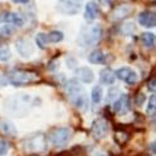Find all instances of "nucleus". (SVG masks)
Here are the masks:
<instances>
[{
    "mask_svg": "<svg viewBox=\"0 0 156 156\" xmlns=\"http://www.w3.org/2000/svg\"><path fill=\"white\" fill-rule=\"evenodd\" d=\"M0 127H2V130L8 135H15L16 134V130H15L14 125L8 122V121H3L2 124H0Z\"/></svg>",
    "mask_w": 156,
    "mask_h": 156,
    "instance_id": "4be33fe9",
    "label": "nucleus"
},
{
    "mask_svg": "<svg viewBox=\"0 0 156 156\" xmlns=\"http://www.w3.org/2000/svg\"><path fill=\"white\" fill-rule=\"evenodd\" d=\"M15 49L23 59H30L35 54V46L29 39H18L15 41Z\"/></svg>",
    "mask_w": 156,
    "mask_h": 156,
    "instance_id": "6e6552de",
    "label": "nucleus"
},
{
    "mask_svg": "<svg viewBox=\"0 0 156 156\" xmlns=\"http://www.w3.org/2000/svg\"><path fill=\"white\" fill-rule=\"evenodd\" d=\"M156 110V94L151 95L147 104V111H155Z\"/></svg>",
    "mask_w": 156,
    "mask_h": 156,
    "instance_id": "bb28decb",
    "label": "nucleus"
},
{
    "mask_svg": "<svg viewBox=\"0 0 156 156\" xmlns=\"http://www.w3.org/2000/svg\"><path fill=\"white\" fill-rule=\"evenodd\" d=\"M48 41H50V43H54V44H56V43H60L62 39H64V34L61 33V31H58V30H54V31H50L48 35Z\"/></svg>",
    "mask_w": 156,
    "mask_h": 156,
    "instance_id": "aec40b11",
    "label": "nucleus"
},
{
    "mask_svg": "<svg viewBox=\"0 0 156 156\" xmlns=\"http://www.w3.org/2000/svg\"><path fill=\"white\" fill-rule=\"evenodd\" d=\"M150 150L152 154H156V141H152L150 144Z\"/></svg>",
    "mask_w": 156,
    "mask_h": 156,
    "instance_id": "cd10ccee",
    "label": "nucleus"
},
{
    "mask_svg": "<svg viewBox=\"0 0 156 156\" xmlns=\"http://www.w3.org/2000/svg\"><path fill=\"white\" fill-rule=\"evenodd\" d=\"M15 4H28L30 0H12Z\"/></svg>",
    "mask_w": 156,
    "mask_h": 156,
    "instance_id": "c85d7f7f",
    "label": "nucleus"
},
{
    "mask_svg": "<svg viewBox=\"0 0 156 156\" xmlns=\"http://www.w3.org/2000/svg\"><path fill=\"white\" fill-rule=\"evenodd\" d=\"M98 15H99L98 4L94 3V2H89L85 5V15H84V18L87 21H93V20H95L98 18Z\"/></svg>",
    "mask_w": 156,
    "mask_h": 156,
    "instance_id": "2eb2a0df",
    "label": "nucleus"
},
{
    "mask_svg": "<svg viewBox=\"0 0 156 156\" xmlns=\"http://www.w3.org/2000/svg\"><path fill=\"white\" fill-rule=\"evenodd\" d=\"M114 111L118 114H125L130 110V99L127 95L121 94L120 96H118L114 101V106H112Z\"/></svg>",
    "mask_w": 156,
    "mask_h": 156,
    "instance_id": "ddd939ff",
    "label": "nucleus"
},
{
    "mask_svg": "<svg viewBox=\"0 0 156 156\" xmlns=\"http://www.w3.org/2000/svg\"><path fill=\"white\" fill-rule=\"evenodd\" d=\"M24 149L30 152H41L46 149V137L43 134H33L23 141Z\"/></svg>",
    "mask_w": 156,
    "mask_h": 156,
    "instance_id": "20e7f679",
    "label": "nucleus"
},
{
    "mask_svg": "<svg viewBox=\"0 0 156 156\" xmlns=\"http://www.w3.org/2000/svg\"><path fill=\"white\" fill-rule=\"evenodd\" d=\"M100 80H101L102 84H105V85H112L115 83V80H116V75H115V73L111 69L106 68V69L101 70V73H100Z\"/></svg>",
    "mask_w": 156,
    "mask_h": 156,
    "instance_id": "dca6fc26",
    "label": "nucleus"
},
{
    "mask_svg": "<svg viewBox=\"0 0 156 156\" xmlns=\"http://www.w3.org/2000/svg\"><path fill=\"white\" fill-rule=\"evenodd\" d=\"M102 36V28L99 24H91L84 27L77 37V43L83 48H91L95 46Z\"/></svg>",
    "mask_w": 156,
    "mask_h": 156,
    "instance_id": "f03ea898",
    "label": "nucleus"
},
{
    "mask_svg": "<svg viewBox=\"0 0 156 156\" xmlns=\"http://www.w3.org/2000/svg\"><path fill=\"white\" fill-rule=\"evenodd\" d=\"M120 93V90H119V87H111L109 91H108V96H106V101H111V100H114V99H116L118 98L119 94Z\"/></svg>",
    "mask_w": 156,
    "mask_h": 156,
    "instance_id": "393cba45",
    "label": "nucleus"
},
{
    "mask_svg": "<svg viewBox=\"0 0 156 156\" xmlns=\"http://www.w3.org/2000/svg\"><path fill=\"white\" fill-rule=\"evenodd\" d=\"M9 150H10L9 144H8V142H6L5 140L0 139V156H4V155H6Z\"/></svg>",
    "mask_w": 156,
    "mask_h": 156,
    "instance_id": "a878e982",
    "label": "nucleus"
},
{
    "mask_svg": "<svg viewBox=\"0 0 156 156\" xmlns=\"http://www.w3.org/2000/svg\"><path fill=\"white\" fill-rule=\"evenodd\" d=\"M133 11V8L130 6V5H121V6H119L118 9L115 10V12H114V18L115 19H118V20H120V19H122V18H126L130 12Z\"/></svg>",
    "mask_w": 156,
    "mask_h": 156,
    "instance_id": "6ab92c4d",
    "label": "nucleus"
},
{
    "mask_svg": "<svg viewBox=\"0 0 156 156\" xmlns=\"http://www.w3.org/2000/svg\"><path fill=\"white\" fill-rule=\"evenodd\" d=\"M75 75L76 77L79 79L80 81L85 83V84H91L95 79V75H94V71L87 68V66H81V68H77L75 70Z\"/></svg>",
    "mask_w": 156,
    "mask_h": 156,
    "instance_id": "4468645a",
    "label": "nucleus"
},
{
    "mask_svg": "<svg viewBox=\"0 0 156 156\" xmlns=\"http://www.w3.org/2000/svg\"><path fill=\"white\" fill-rule=\"evenodd\" d=\"M141 43L145 48H154L156 45V36L152 33H144L141 35Z\"/></svg>",
    "mask_w": 156,
    "mask_h": 156,
    "instance_id": "a211bd4d",
    "label": "nucleus"
},
{
    "mask_svg": "<svg viewBox=\"0 0 156 156\" xmlns=\"http://www.w3.org/2000/svg\"><path fill=\"white\" fill-rule=\"evenodd\" d=\"M89 61L91 64H102L106 61V55L104 54L102 50H94L89 55Z\"/></svg>",
    "mask_w": 156,
    "mask_h": 156,
    "instance_id": "f3484780",
    "label": "nucleus"
},
{
    "mask_svg": "<svg viewBox=\"0 0 156 156\" xmlns=\"http://www.w3.org/2000/svg\"><path fill=\"white\" fill-rule=\"evenodd\" d=\"M139 24L144 28L156 27V12L151 10H145L139 15Z\"/></svg>",
    "mask_w": 156,
    "mask_h": 156,
    "instance_id": "f8f14e48",
    "label": "nucleus"
},
{
    "mask_svg": "<svg viewBox=\"0 0 156 156\" xmlns=\"http://www.w3.org/2000/svg\"><path fill=\"white\" fill-rule=\"evenodd\" d=\"M11 59V51L9 48H0V61L2 62H6Z\"/></svg>",
    "mask_w": 156,
    "mask_h": 156,
    "instance_id": "b1692460",
    "label": "nucleus"
},
{
    "mask_svg": "<svg viewBox=\"0 0 156 156\" xmlns=\"http://www.w3.org/2000/svg\"><path fill=\"white\" fill-rule=\"evenodd\" d=\"M35 41H36V45L40 48V49H45L46 48V44H48V36L43 33H39L35 37Z\"/></svg>",
    "mask_w": 156,
    "mask_h": 156,
    "instance_id": "5701e85b",
    "label": "nucleus"
},
{
    "mask_svg": "<svg viewBox=\"0 0 156 156\" xmlns=\"http://www.w3.org/2000/svg\"><path fill=\"white\" fill-rule=\"evenodd\" d=\"M66 93L71 100V102L74 105L80 109V110H86L87 109V96H86V93L83 87V85L77 81L76 79H71L66 83Z\"/></svg>",
    "mask_w": 156,
    "mask_h": 156,
    "instance_id": "f257e3e1",
    "label": "nucleus"
},
{
    "mask_svg": "<svg viewBox=\"0 0 156 156\" xmlns=\"http://www.w3.org/2000/svg\"><path fill=\"white\" fill-rule=\"evenodd\" d=\"M83 6V0H59L58 11L64 15H75Z\"/></svg>",
    "mask_w": 156,
    "mask_h": 156,
    "instance_id": "0eeeda50",
    "label": "nucleus"
},
{
    "mask_svg": "<svg viewBox=\"0 0 156 156\" xmlns=\"http://www.w3.org/2000/svg\"><path fill=\"white\" fill-rule=\"evenodd\" d=\"M0 23H6V24H12L14 27H18V28H21L25 20L24 18L18 14V12H8V11H4L0 14Z\"/></svg>",
    "mask_w": 156,
    "mask_h": 156,
    "instance_id": "9d476101",
    "label": "nucleus"
},
{
    "mask_svg": "<svg viewBox=\"0 0 156 156\" xmlns=\"http://www.w3.org/2000/svg\"><path fill=\"white\" fill-rule=\"evenodd\" d=\"M102 99V89L100 86H95L91 91V100L94 104H99Z\"/></svg>",
    "mask_w": 156,
    "mask_h": 156,
    "instance_id": "412c9836",
    "label": "nucleus"
},
{
    "mask_svg": "<svg viewBox=\"0 0 156 156\" xmlns=\"http://www.w3.org/2000/svg\"><path fill=\"white\" fill-rule=\"evenodd\" d=\"M149 89L150 90H156V80H154V81H151L149 84Z\"/></svg>",
    "mask_w": 156,
    "mask_h": 156,
    "instance_id": "c756f323",
    "label": "nucleus"
},
{
    "mask_svg": "<svg viewBox=\"0 0 156 156\" xmlns=\"http://www.w3.org/2000/svg\"><path fill=\"white\" fill-rule=\"evenodd\" d=\"M30 98L25 94H16L6 99L5 110L12 114V116H23V114L28 110Z\"/></svg>",
    "mask_w": 156,
    "mask_h": 156,
    "instance_id": "7ed1b4c3",
    "label": "nucleus"
},
{
    "mask_svg": "<svg viewBox=\"0 0 156 156\" xmlns=\"http://www.w3.org/2000/svg\"><path fill=\"white\" fill-rule=\"evenodd\" d=\"M101 2H108V0H101Z\"/></svg>",
    "mask_w": 156,
    "mask_h": 156,
    "instance_id": "2f4dec72",
    "label": "nucleus"
},
{
    "mask_svg": "<svg viewBox=\"0 0 156 156\" xmlns=\"http://www.w3.org/2000/svg\"><path fill=\"white\" fill-rule=\"evenodd\" d=\"M93 156H108L105 152H101V151H96L93 154Z\"/></svg>",
    "mask_w": 156,
    "mask_h": 156,
    "instance_id": "7c9ffc66",
    "label": "nucleus"
},
{
    "mask_svg": "<svg viewBox=\"0 0 156 156\" xmlns=\"http://www.w3.org/2000/svg\"><path fill=\"white\" fill-rule=\"evenodd\" d=\"M37 76L33 73L25 71V70H11L8 74V81L14 86H21L25 84H29L31 81H35Z\"/></svg>",
    "mask_w": 156,
    "mask_h": 156,
    "instance_id": "39448f33",
    "label": "nucleus"
},
{
    "mask_svg": "<svg viewBox=\"0 0 156 156\" xmlns=\"http://www.w3.org/2000/svg\"><path fill=\"white\" fill-rule=\"evenodd\" d=\"M71 137H73V133L69 127H59L50 134L51 144L56 147H62L68 145V142L71 140Z\"/></svg>",
    "mask_w": 156,
    "mask_h": 156,
    "instance_id": "423d86ee",
    "label": "nucleus"
},
{
    "mask_svg": "<svg viewBox=\"0 0 156 156\" xmlns=\"http://www.w3.org/2000/svg\"><path fill=\"white\" fill-rule=\"evenodd\" d=\"M115 75L118 76L120 80H122L124 83H126V84H129V85H134V84H136L137 80H139L137 73H136L135 70H133L131 68H127V66L119 69L118 71L115 73Z\"/></svg>",
    "mask_w": 156,
    "mask_h": 156,
    "instance_id": "1a4fd4ad",
    "label": "nucleus"
},
{
    "mask_svg": "<svg viewBox=\"0 0 156 156\" xmlns=\"http://www.w3.org/2000/svg\"><path fill=\"white\" fill-rule=\"evenodd\" d=\"M91 131H93L94 137L98 139V140L106 137V135L109 133V124H108V121L104 120V119H100V120L95 121V124L93 125Z\"/></svg>",
    "mask_w": 156,
    "mask_h": 156,
    "instance_id": "9b49d317",
    "label": "nucleus"
}]
</instances>
